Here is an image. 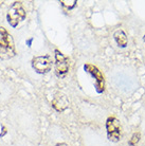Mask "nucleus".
Returning a JSON list of instances; mask_svg holds the SVG:
<instances>
[{"label": "nucleus", "mask_w": 145, "mask_h": 146, "mask_svg": "<svg viewBox=\"0 0 145 146\" xmlns=\"http://www.w3.org/2000/svg\"><path fill=\"white\" fill-rule=\"evenodd\" d=\"M16 55L13 37L5 28L0 27V59H10Z\"/></svg>", "instance_id": "f257e3e1"}, {"label": "nucleus", "mask_w": 145, "mask_h": 146, "mask_svg": "<svg viewBox=\"0 0 145 146\" xmlns=\"http://www.w3.org/2000/svg\"><path fill=\"white\" fill-rule=\"evenodd\" d=\"M25 11L23 7H22L21 2L16 1L13 3L11 9L9 10V13L7 15V19L9 25L13 28H16L18 26L19 22H21L22 20H25Z\"/></svg>", "instance_id": "f03ea898"}, {"label": "nucleus", "mask_w": 145, "mask_h": 146, "mask_svg": "<svg viewBox=\"0 0 145 146\" xmlns=\"http://www.w3.org/2000/svg\"><path fill=\"white\" fill-rule=\"evenodd\" d=\"M107 135L108 139L112 142H118L121 138V125L119 120L116 117H108L106 122Z\"/></svg>", "instance_id": "7ed1b4c3"}, {"label": "nucleus", "mask_w": 145, "mask_h": 146, "mask_svg": "<svg viewBox=\"0 0 145 146\" xmlns=\"http://www.w3.org/2000/svg\"><path fill=\"white\" fill-rule=\"evenodd\" d=\"M32 67L37 73L44 74L49 72L52 68V59L50 56H36L32 59Z\"/></svg>", "instance_id": "20e7f679"}, {"label": "nucleus", "mask_w": 145, "mask_h": 146, "mask_svg": "<svg viewBox=\"0 0 145 146\" xmlns=\"http://www.w3.org/2000/svg\"><path fill=\"white\" fill-rule=\"evenodd\" d=\"M55 71L61 77H64L69 71V59L59 50H55Z\"/></svg>", "instance_id": "39448f33"}, {"label": "nucleus", "mask_w": 145, "mask_h": 146, "mask_svg": "<svg viewBox=\"0 0 145 146\" xmlns=\"http://www.w3.org/2000/svg\"><path fill=\"white\" fill-rule=\"evenodd\" d=\"M84 69L86 72H88L89 74L92 75V77L95 80V87H96V91L98 93H102L104 91V88H105V80L104 76L100 70L96 68L95 66L91 65V64H86L84 66Z\"/></svg>", "instance_id": "423d86ee"}, {"label": "nucleus", "mask_w": 145, "mask_h": 146, "mask_svg": "<svg viewBox=\"0 0 145 146\" xmlns=\"http://www.w3.org/2000/svg\"><path fill=\"white\" fill-rule=\"evenodd\" d=\"M52 106L54 107L57 111H64L65 109H67V107L69 106V101H68L65 94L57 93L54 96V99L52 100Z\"/></svg>", "instance_id": "0eeeda50"}, {"label": "nucleus", "mask_w": 145, "mask_h": 146, "mask_svg": "<svg viewBox=\"0 0 145 146\" xmlns=\"http://www.w3.org/2000/svg\"><path fill=\"white\" fill-rule=\"evenodd\" d=\"M114 39H116V44H119L120 47H126L128 39H127L126 34L124 33V31L122 30H118L116 33H114Z\"/></svg>", "instance_id": "6e6552de"}, {"label": "nucleus", "mask_w": 145, "mask_h": 146, "mask_svg": "<svg viewBox=\"0 0 145 146\" xmlns=\"http://www.w3.org/2000/svg\"><path fill=\"white\" fill-rule=\"evenodd\" d=\"M140 137H141L140 132H136V133H134V135L131 137V139L129 140V145H130V146H136V145H137V144H138V142L140 141Z\"/></svg>", "instance_id": "1a4fd4ad"}, {"label": "nucleus", "mask_w": 145, "mask_h": 146, "mask_svg": "<svg viewBox=\"0 0 145 146\" xmlns=\"http://www.w3.org/2000/svg\"><path fill=\"white\" fill-rule=\"evenodd\" d=\"M61 3L64 5V7H68V9H72V7H75V4H76V1L75 0H72V1H61Z\"/></svg>", "instance_id": "9d476101"}, {"label": "nucleus", "mask_w": 145, "mask_h": 146, "mask_svg": "<svg viewBox=\"0 0 145 146\" xmlns=\"http://www.w3.org/2000/svg\"><path fill=\"white\" fill-rule=\"evenodd\" d=\"M56 146H69V145H67L66 143H59V144H57Z\"/></svg>", "instance_id": "9b49d317"}, {"label": "nucleus", "mask_w": 145, "mask_h": 146, "mask_svg": "<svg viewBox=\"0 0 145 146\" xmlns=\"http://www.w3.org/2000/svg\"><path fill=\"white\" fill-rule=\"evenodd\" d=\"M144 40H145V36H144Z\"/></svg>", "instance_id": "f8f14e48"}]
</instances>
